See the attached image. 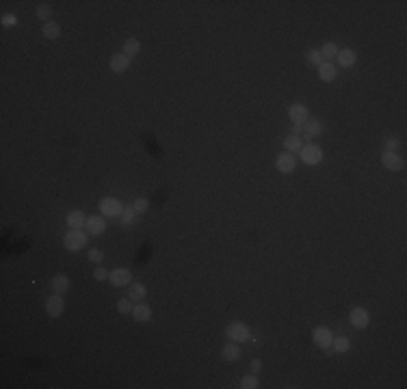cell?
I'll return each mask as SVG.
<instances>
[{
  "label": "cell",
  "instance_id": "52a82bcc",
  "mask_svg": "<svg viewBox=\"0 0 407 389\" xmlns=\"http://www.w3.org/2000/svg\"><path fill=\"white\" fill-rule=\"evenodd\" d=\"M109 281H111V285H115V288L130 285L133 283V271H130V268H115V271L109 273Z\"/></svg>",
  "mask_w": 407,
  "mask_h": 389
},
{
  "label": "cell",
  "instance_id": "e575fe53",
  "mask_svg": "<svg viewBox=\"0 0 407 389\" xmlns=\"http://www.w3.org/2000/svg\"><path fill=\"white\" fill-rule=\"evenodd\" d=\"M0 22H2V26H15L17 24V15L15 13H4L2 17H0Z\"/></svg>",
  "mask_w": 407,
  "mask_h": 389
},
{
  "label": "cell",
  "instance_id": "f546056e",
  "mask_svg": "<svg viewBox=\"0 0 407 389\" xmlns=\"http://www.w3.org/2000/svg\"><path fill=\"white\" fill-rule=\"evenodd\" d=\"M133 208H135V212H136V214H145V212L149 210V201L145 199V197H139V199H135Z\"/></svg>",
  "mask_w": 407,
  "mask_h": 389
},
{
  "label": "cell",
  "instance_id": "7402d4cb",
  "mask_svg": "<svg viewBox=\"0 0 407 389\" xmlns=\"http://www.w3.org/2000/svg\"><path fill=\"white\" fill-rule=\"evenodd\" d=\"M284 147H286V152H290V154H299V152H301V147H303L301 136L288 134V136L284 139Z\"/></svg>",
  "mask_w": 407,
  "mask_h": 389
},
{
  "label": "cell",
  "instance_id": "4316f807",
  "mask_svg": "<svg viewBox=\"0 0 407 389\" xmlns=\"http://www.w3.org/2000/svg\"><path fill=\"white\" fill-rule=\"evenodd\" d=\"M319 50H321L323 61H329V58H336V56H338V46L334 44V41H329V44H325L323 48H319Z\"/></svg>",
  "mask_w": 407,
  "mask_h": 389
},
{
  "label": "cell",
  "instance_id": "277c9868",
  "mask_svg": "<svg viewBox=\"0 0 407 389\" xmlns=\"http://www.w3.org/2000/svg\"><path fill=\"white\" fill-rule=\"evenodd\" d=\"M323 149L319 145H312V143H308V145H303L301 147V152H299V158H301V163L303 165H308V167H316L323 160Z\"/></svg>",
  "mask_w": 407,
  "mask_h": 389
},
{
  "label": "cell",
  "instance_id": "8992f818",
  "mask_svg": "<svg viewBox=\"0 0 407 389\" xmlns=\"http://www.w3.org/2000/svg\"><path fill=\"white\" fill-rule=\"evenodd\" d=\"M275 169H277L279 173H284V175L292 173V171L297 169V158H295V154H290V152L279 154L277 158H275Z\"/></svg>",
  "mask_w": 407,
  "mask_h": 389
},
{
  "label": "cell",
  "instance_id": "f1b7e54d",
  "mask_svg": "<svg viewBox=\"0 0 407 389\" xmlns=\"http://www.w3.org/2000/svg\"><path fill=\"white\" fill-rule=\"evenodd\" d=\"M305 58H308L310 65H316V67H319V65L323 63V56H321V50H319V48H312V50H308Z\"/></svg>",
  "mask_w": 407,
  "mask_h": 389
},
{
  "label": "cell",
  "instance_id": "83f0119b",
  "mask_svg": "<svg viewBox=\"0 0 407 389\" xmlns=\"http://www.w3.org/2000/svg\"><path fill=\"white\" fill-rule=\"evenodd\" d=\"M238 387H241V389H258L260 381H258V376H256V374H247V376H243V379H241Z\"/></svg>",
  "mask_w": 407,
  "mask_h": 389
},
{
  "label": "cell",
  "instance_id": "e0dca14e",
  "mask_svg": "<svg viewBox=\"0 0 407 389\" xmlns=\"http://www.w3.org/2000/svg\"><path fill=\"white\" fill-rule=\"evenodd\" d=\"M221 357L225 359V361H238L241 359V346H238L236 342H230V344H225L223 348H221Z\"/></svg>",
  "mask_w": 407,
  "mask_h": 389
},
{
  "label": "cell",
  "instance_id": "484cf974",
  "mask_svg": "<svg viewBox=\"0 0 407 389\" xmlns=\"http://www.w3.org/2000/svg\"><path fill=\"white\" fill-rule=\"evenodd\" d=\"M332 350L336 352H349L351 350V339L346 335H340V337H334L332 342Z\"/></svg>",
  "mask_w": 407,
  "mask_h": 389
},
{
  "label": "cell",
  "instance_id": "ac0fdd59",
  "mask_svg": "<svg viewBox=\"0 0 407 389\" xmlns=\"http://www.w3.org/2000/svg\"><path fill=\"white\" fill-rule=\"evenodd\" d=\"M336 67H334V65L332 63H329V61H323L321 65H319V78H321V80L323 82H334V80H336Z\"/></svg>",
  "mask_w": 407,
  "mask_h": 389
},
{
  "label": "cell",
  "instance_id": "d6a6232c",
  "mask_svg": "<svg viewBox=\"0 0 407 389\" xmlns=\"http://www.w3.org/2000/svg\"><path fill=\"white\" fill-rule=\"evenodd\" d=\"M133 307H135V305H133V301H130V298H122V301L117 303L119 314H130V311H133Z\"/></svg>",
  "mask_w": 407,
  "mask_h": 389
},
{
  "label": "cell",
  "instance_id": "603a6c76",
  "mask_svg": "<svg viewBox=\"0 0 407 389\" xmlns=\"http://www.w3.org/2000/svg\"><path fill=\"white\" fill-rule=\"evenodd\" d=\"M41 35H44L46 39L55 41V39H59V35H61V26H59L57 22H46L44 26H41Z\"/></svg>",
  "mask_w": 407,
  "mask_h": 389
},
{
  "label": "cell",
  "instance_id": "1f68e13d",
  "mask_svg": "<svg viewBox=\"0 0 407 389\" xmlns=\"http://www.w3.org/2000/svg\"><path fill=\"white\" fill-rule=\"evenodd\" d=\"M87 257H89V262H93V264H102V260H104V253H102L100 249H89V251H87Z\"/></svg>",
  "mask_w": 407,
  "mask_h": 389
},
{
  "label": "cell",
  "instance_id": "7c38bea8",
  "mask_svg": "<svg viewBox=\"0 0 407 389\" xmlns=\"http://www.w3.org/2000/svg\"><path fill=\"white\" fill-rule=\"evenodd\" d=\"M85 229H89V233H93V236H100V233H104V231H106V221H104V217H100V214L87 217Z\"/></svg>",
  "mask_w": 407,
  "mask_h": 389
},
{
  "label": "cell",
  "instance_id": "44dd1931",
  "mask_svg": "<svg viewBox=\"0 0 407 389\" xmlns=\"http://www.w3.org/2000/svg\"><path fill=\"white\" fill-rule=\"evenodd\" d=\"M145 294H147L145 285L139 283V281H135V283L128 285V298H130V301H143Z\"/></svg>",
  "mask_w": 407,
  "mask_h": 389
},
{
  "label": "cell",
  "instance_id": "8fae6325",
  "mask_svg": "<svg viewBox=\"0 0 407 389\" xmlns=\"http://www.w3.org/2000/svg\"><path fill=\"white\" fill-rule=\"evenodd\" d=\"M381 165H384L388 171H394V173H397V171L403 169L405 163H403V158H401L397 152H384V154H381Z\"/></svg>",
  "mask_w": 407,
  "mask_h": 389
},
{
  "label": "cell",
  "instance_id": "836d02e7",
  "mask_svg": "<svg viewBox=\"0 0 407 389\" xmlns=\"http://www.w3.org/2000/svg\"><path fill=\"white\" fill-rule=\"evenodd\" d=\"M93 277L98 281H106V279H109V271H106L102 264H98V266H95V271H93Z\"/></svg>",
  "mask_w": 407,
  "mask_h": 389
},
{
  "label": "cell",
  "instance_id": "d6986e66",
  "mask_svg": "<svg viewBox=\"0 0 407 389\" xmlns=\"http://www.w3.org/2000/svg\"><path fill=\"white\" fill-rule=\"evenodd\" d=\"M65 223H68L69 229H82V225L87 223V219H85V214H82L80 210H71L68 214V219H65Z\"/></svg>",
  "mask_w": 407,
  "mask_h": 389
},
{
  "label": "cell",
  "instance_id": "7a4b0ae2",
  "mask_svg": "<svg viewBox=\"0 0 407 389\" xmlns=\"http://www.w3.org/2000/svg\"><path fill=\"white\" fill-rule=\"evenodd\" d=\"M87 242H89V238H87V233L82 229H69L68 233H65V238H63L65 249L71 251V253H76V251H80L82 247H87Z\"/></svg>",
  "mask_w": 407,
  "mask_h": 389
},
{
  "label": "cell",
  "instance_id": "2e32d148",
  "mask_svg": "<svg viewBox=\"0 0 407 389\" xmlns=\"http://www.w3.org/2000/svg\"><path fill=\"white\" fill-rule=\"evenodd\" d=\"M69 277L68 275H63V273H59V275H55L52 277V292L55 294H65V292L69 290Z\"/></svg>",
  "mask_w": 407,
  "mask_h": 389
},
{
  "label": "cell",
  "instance_id": "ffe728a7",
  "mask_svg": "<svg viewBox=\"0 0 407 389\" xmlns=\"http://www.w3.org/2000/svg\"><path fill=\"white\" fill-rule=\"evenodd\" d=\"M305 139H316V136H321L323 132H325V125H323L319 119H312V121H308V125H305Z\"/></svg>",
  "mask_w": 407,
  "mask_h": 389
},
{
  "label": "cell",
  "instance_id": "5b68a950",
  "mask_svg": "<svg viewBox=\"0 0 407 389\" xmlns=\"http://www.w3.org/2000/svg\"><path fill=\"white\" fill-rule=\"evenodd\" d=\"M312 342H314L316 348L329 350V348H332V342H334V335H332V331H329L327 327H316L312 331Z\"/></svg>",
  "mask_w": 407,
  "mask_h": 389
},
{
  "label": "cell",
  "instance_id": "d4e9b609",
  "mask_svg": "<svg viewBox=\"0 0 407 389\" xmlns=\"http://www.w3.org/2000/svg\"><path fill=\"white\" fill-rule=\"evenodd\" d=\"M136 221V212H135V208L130 206V208H124V212H122V217H119V227H124V229H128L130 225H133Z\"/></svg>",
  "mask_w": 407,
  "mask_h": 389
},
{
  "label": "cell",
  "instance_id": "9c48e42d",
  "mask_svg": "<svg viewBox=\"0 0 407 389\" xmlns=\"http://www.w3.org/2000/svg\"><path fill=\"white\" fill-rule=\"evenodd\" d=\"M288 117L295 125H303V123H308V119H310V111L305 104H290Z\"/></svg>",
  "mask_w": 407,
  "mask_h": 389
},
{
  "label": "cell",
  "instance_id": "8d00e7d4",
  "mask_svg": "<svg viewBox=\"0 0 407 389\" xmlns=\"http://www.w3.org/2000/svg\"><path fill=\"white\" fill-rule=\"evenodd\" d=\"M260 370H262V361H260V359H254V361L249 363V372L251 374H258Z\"/></svg>",
  "mask_w": 407,
  "mask_h": 389
},
{
  "label": "cell",
  "instance_id": "ba28073f",
  "mask_svg": "<svg viewBox=\"0 0 407 389\" xmlns=\"http://www.w3.org/2000/svg\"><path fill=\"white\" fill-rule=\"evenodd\" d=\"M349 320H351V325L355 327L357 331H362V329H366V327H368L370 314H368V309H366V307H353V309H351V314H349Z\"/></svg>",
  "mask_w": 407,
  "mask_h": 389
},
{
  "label": "cell",
  "instance_id": "4fadbf2b",
  "mask_svg": "<svg viewBox=\"0 0 407 389\" xmlns=\"http://www.w3.org/2000/svg\"><path fill=\"white\" fill-rule=\"evenodd\" d=\"M130 316L135 318V322H149L152 320V307H149L147 303H139L133 307Z\"/></svg>",
  "mask_w": 407,
  "mask_h": 389
},
{
  "label": "cell",
  "instance_id": "cb8c5ba5",
  "mask_svg": "<svg viewBox=\"0 0 407 389\" xmlns=\"http://www.w3.org/2000/svg\"><path fill=\"white\" fill-rule=\"evenodd\" d=\"M124 55L128 56V58H133L136 56L141 52V41L139 39H135V37H130V39H126V44H124Z\"/></svg>",
  "mask_w": 407,
  "mask_h": 389
},
{
  "label": "cell",
  "instance_id": "74e56055",
  "mask_svg": "<svg viewBox=\"0 0 407 389\" xmlns=\"http://www.w3.org/2000/svg\"><path fill=\"white\" fill-rule=\"evenodd\" d=\"M301 132H303V125H295V128H292V134H297V136H299Z\"/></svg>",
  "mask_w": 407,
  "mask_h": 389
},
{
  "label": "cell",
  "instance_id": "3957f363",
  "mask_svg": "<svg viewBox=\"0 0 407 389\" xmlns=\"http://www.w3.org/2000/svg\"><path fill=\"white\" fill-rule=\"evenodd\" d=\"M100 212L104 219H119L124 212V203L115 197H104V199H100Z\"/></svg>",
  "mask_w": 407,
  "mask_h": 389
},
{
  "label": "cell",
  "instance_id": "5bb4252c",
  "mask_svg": "<svg viewBox=\"0 0 407 389\" xmlns=\"http://www.w3.org/2000/svg\"><path fill=\"white\" fill-rule=\"evenodd\" d=\"M111 69L115 71V74H124L126 69L130 67V58L124 55V52H115V55L111 56Z\"/></svg>",
  "mask_w": 407,
  "mask_h": 389
},
{
  "label": "cell",
  "instance_id": "9a60e30c",
  "mask_svg": "<svg viewBox=\"0 0 407 389\" xmlns=\"http://www.w3.org/2000/svg\"><path fill=\"white\" fill-rule=\"evenodd\" d=\"M338 65L340 67H353L357 61V55L355 50H351V48H342V50H338Z\"/></svg>",
  "mask_w": 407,
  "mask_h": 389
},
{
  "label": "cell",
  "instance_id": "30bf717a",
  "mask_svg": "<svg viewBox=\"0 0 407 389\" xmlns=\"http://www.w3.org/2000/svg\"><path fill=\"white\" fill-rule=\"evenodd\" d=\"M65 309V301L61 298V294H50L46 298V311L50 318H59Z\"/></svg>",
  "mask_w": 407,
  "mask_h": 389
},
{
  "label": "cell",
  "instance_id": "4dcf8cb0",
  "mask_svg": "<svg viewBox=\"0 0 407 389\" xmlns=\"http://www.w3.org/2000/svg\"><path fill=\"white\" fill-rule=\"evenodd\" d=\"M50 15H52V9L48 7V4H39L37 7V20H41V22H50Z\"/></svg>",
  "mask_w": 407,
  "mask_h": 389
},
{
  "label": "cell",
  "instance_id": "d590c367",
  "mask_svg": "<svg viewBox=\"0 0 407 389\" xmlns=\"http://www.w3.org/2000/svg\"><path fill=\"white\" fill-rule=\"evenodd\" d=\"M397 147H399V139L390 136V139L386 141V152H397Z\"/></svg>",
  "mask_w": 407,
  "mask_h": 389
},
{
  "label": "cell",
  "instance_id": "6da1fadb",
  "mask_svg": "<svg viewBox=\"0 0 407 389\" xmlns=\"http://www.w3.org/2000/svg\"><path fill=\"white\" fill-rule=\"evenodd\" d=\"M225 337L230 342H236V344H243V342H249L251 339V329L245 325L241 320H234L225 327Z\"/></svg>",
  "mask_w": 407,
  "mask_h": 389
}]
</instances>
